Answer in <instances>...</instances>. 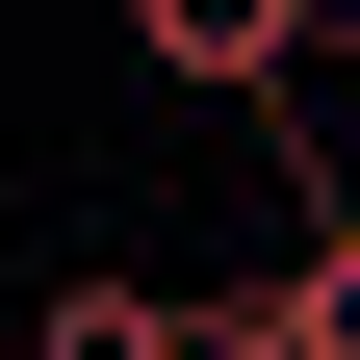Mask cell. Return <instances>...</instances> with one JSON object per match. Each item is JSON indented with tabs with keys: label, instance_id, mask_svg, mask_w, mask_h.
<instances>
[{
	"label": "cell",
	"instance_id": "1",
	"mask_svg": "<svg viewBox=\"0 0 360 360\" xmlns=\"http://www.w3.org/2000/svg\"><path fill=\"white\" fill-rule=\"evenodd\" d=\"M129 52H155L180 103H283V77L335 52V0H129Z\"/></svg>",
	"mask_w": 360,
	"mask_h": 360
},
{
	"label": "cell",
	"instance_id": "2",
	"mask_svg": "<svg viewBox=\"0 0 360 360\" xmlns=\"http://www.w3.org/2000/svg\"><path fill=\"white\" fill-rule=\"evenodd\" d=\"M26 360H180V283H129V257H77V283L26 309Z\"/></svg>",
	"mask_w": 360,
	"mask_h": 360
},
{
	"label": "cell",
	"instance_id": "4",
	"mask_svg": "<svg viewBox=\"0 0 360 360\" xmlns=\"http://www.w3.org/2000/svg\"><path fill=\"white\" fill-rule=\"evenodd\" d=\"M180 360H309V309H283V257H257L232 309H180Z\"/></svg>",
	"mask_w": 360,
	"mask_h": 360
},
{
	"label": "cell",
	"instance_id": "3",
	"mask_svg": "<svg viewBox=\"0 0 360 360\" xmlns=\"http://www.w3.org/2000/svg\"><path fill=\"white\" fill-rule=\"evenodd\" d=\"M283 309H309V360H360V206H309V232H283Z\"/></svg>",
	"mask_w": 360,
	"mask_h": 360
}]
</instances>
